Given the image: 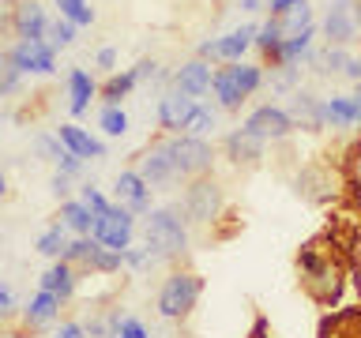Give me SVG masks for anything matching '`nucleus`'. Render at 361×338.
I'll return each instance as SVG.
<instances>
[{"mask_svg": "<svg viewBox=\"0 0 361 338\" xmlns=\"http://www.w3.org/2000/svg\"><path fill=\"white\" fill-rule=\"evenodd\" d=\"M98 128L106 135H124V132H128V113H124V106H102Z\"/></svg>", "mask_w": 361, "mask_h": 338, "instance_id": "473e14b6", "label": "nucleus"}, {"mask_svg": "<svg viewBox=\"0 0 361 338\" xmlns=\"http://www.w3.org/2000/svg\"><path fill=\"white\" fill-rule=\"evenodd\" d=\"M113 192H117V203H121V207H128L135 218H147V214L154 211V207H151V184L140 177V169H121Z\"/></svg>", "mask_w": 361, "mask_h": 338, "instance_id": "4468645a", "label": "nucleus"}, {"mask_svg": "<svg viewBox=\"0 0 361 338\" xmlns=\"http://www.w3.org/2000/svg\"><path fill=\"white\" fill-rule=\"evenodd\" d=\"M94 248H98V241H94V237H72L61 259H68L72 267H75V263H83V267H87V259H90V252H94Z\"/></svg>", "mask_w": 361, "mask_h": 338, "instance_id": "e433bc0d", "label": "nucleus"}, {"mask_svg": "<svg viewBox=\"0 0 361 338\" xmlns=\"http://www.w3.org/2000/svg\"><path fill=\"white\" fill-rule=\"evenodd\" d=\"M241 11L245 15H259V11H267V0H241Z\"/></svg>", "mask_w": 361, "mask_h": 338, "instance_id": "864d4df0", "label": "nucleus"}, {"mask_svg": "<svg viewBox=\"0 0 361 338\" xmlns=\"http://www.w3.org/2000/svg\"><path fill=\"white\" fill-rule=\"evenodd\" d=\"M83 327H87V338H117L109 315H94V320H87Z\"/></svg>", "mask_w": 361, "mask_h": 338, "instance_id": "a19ab883", "label": "nucleus"}, {"mask_svg": "<svg viewBox=\"0 0 361 338\" xmlns=\"http://www.w3.org/2000/svg\"><path fill=\"white\" fill-rule=\"evenodd\" d=\"M320 34H324V45H338V49H350L354 42H361L354 0H331L320 19Z\"/></svg>", "mask_w": 361, "mask_h": 338, "instance_id": "6e6552de", "label": "nucleus"}, {"mask_svg": "<svg viewBox=\"0 0 361 338\" xmlns=\"http://www.w3.org/2000/svg\"><path fill=\"white\" fill-rule=\"evenodd\" d=\"M256 45V23H241V27L226 30L222 38H214V64H237L245 61V53Z\"/></svg>", "mask_w": 361, "mask_h": 338, "instance_id": "a211bd4d", "label": "nucleus"}, {"mask_svg": "<svg viewBox=\"0 0 361 338\" xmlns=\"http://www.w3.org/2000/svg\"><path fill=\"white\" fill-rule=\"evenodd\" d=\"M79 199H83V203H87V207L94 211V214H102V211H106L109 203H113V199H106V196H102V192H98L94 184H83V188H79Z\"/></svg>", "mask_w": 361, "mask_h": 338, "instance_id": "37998d69", "label": "nucleus"}, {"mask_svg": "<svg viewBox=\"0 0 361 338\" xmlns=\"http://www.w3.org/2000/svg\"><path fill=\"white\" fill-rule=\"evenodd\" d=\"M203 293V278L192 275V270H169L162 289H158V315L162 320H185L192 315Z\"/></svg>", "mask_w": 361, "mask_h": 338, "instance_id": "20e7f679", "label": "nucleus"}, {"mask_svg": "<svg viewBox=\"0 0 361 338\" xmlns=\"http://www.w3.org/2000/svg\"><path fill=\"white\" fill-rule=\"evenodd\" d=\"M49 192L56 199H72V177H64V173H53V180H49Z\"/></svg>", "mask_w": 361, "mask_h": 338, "instance_id": "49530a36", "label": "nucleus"}, {"mask_svg": "<svg viewBox=\"0 0 361 338\" xmlns=\"http://www.w3.org/2000/svg\"><path fill=\"white\" fill-rule=\"evenodd\" d=\"M38 286H42L45 293H53V297L68 301V297L75 293V267L68 263V259H53V267L38 278Z\"/></svg>", "mask_w": 361, "mask_h": 338, "instance_id": "412c9836", "label": "nucleus"}, {"mask_svg": "<svg viewBox=\"0 0 361 338\" xmlns=\"http://www.w3.org/2000/svg\"><path fill=\"white\" fill-rule=\"evenodd\" d=\"M346 61H350V49H338V45H320V49H312V56L305 64H309L312 75H343L346 72Z\"/></svg>", "mask_w": 361, "mask_h": 338, "instance_id": "4be33fe9", "label": "nucleus"}, {"mask_svg": "<svg viewBox=\"0 0 361 338\" xmlns=\"http://www.w3.org/2000/svg\"><path fill=\"white\" fill-rule=\"evenodd\" d=\"M23 79H27L23 72H16V68H8V72H4V79H0V98H11V94H19V90H23Z\"/></svg>", "mask_w": 361, "mask_h": 338, "instance_id": "c03bdc74", "label": "nucleus"}, {"mask_svg": "<svg viewBox=\"0 0 361 338\" xmlns=\"http://www.w3.org/2000/svg\"><path fill=\"white\" fill-rule=\"evenodd\" d=\"M61 297H53V293H45V289H38L30 297V304H27V312H23V323L30 327V331H38V327H45V323H53L56 315H61Z\"/></svg>", "mask_w": 361, "mask_h": 338, "instance_id": "b1692460", "label": "nucleus"}, {"mask_svg": "<svg viewBox=\"0 0 361 338\" xmlns=\"http://www.w3.org/2000/svg\"><path fill=\"white\" fill-rule=\"evenodd\" d=\"M264 151H267V143L248 132L245 124L233 132H226V139H222V154L230 158L233 165H256L259 158H264Z\"/></svg>", "mask_w": 361, "mask_h": 338, "instance_id": "f3484780", "label": "nucleus"}, {"mask_svg": "<svg viewBox=\"0 0 361 338\" xmlns=\"http://www.w3.org/2000/svg\"><path fill=\"white\" fill-rule=\"evenodd\" d=\"M87 267L90 270H98V275H113V270H121L124 267V252H113V248H94L90 252V259H87Z\"/></svg>", "mask_w": 361, "mask_h": 338, "instance_id": "72a5a7b5", "label": "nucleus"}, {"mask_svg": "<svg viewBox=\"0 0 361 338\" xmlns=\"http://www.w3.org/2000/svg\"><path fill=\"white\" fill-rule=\"evenodd\" d=\"M211 83H214V64L192 56V61H185L180 68H173V83H169V87H177L180 94H188V98L200 101L203 94H211Z\"/></svg>", "mask_w": 361, "mask_h": 338, "instance_id": "2eb2a0df", "label": "nucleus"}, {"mask_svg": "<svg viewBox=\"0 0 361 338\" xmlns=\"http://www.w3.org/2000/svg\"><path fill=\"white\" fill-rule=\"evenodd\" d=\"M4 30H11V27H8V15H4V8H0V34H4Z\"/></svg>", "mask_w": 361, "mask_h": 338, "instance_id": "13d9d810", "label": "nucleus"}, {"mask_svg": "<svg viewBox=\"0 0 361 338\" xmlns=\"http://www.w3.org/2000/svg\"><path fill=\"white\" fill-rule=\"evenodd\" d=\"M94 94H98V83L90 79L87 68H72V72H68V113H72V117H83Z\"/></svg>", "mask_w": 361, "mask_h": 338, "instance_id": "aec40b11", "label": "nucleus"}, {"mask_svg": "<svg viewBox=\"0 0 361 338\" xmlns=\"http://www.w3.org/2000/svg\"><path fill=\"white\" fill-rule=\"evenodd\" d=\"M301 72L305 68H271V75H267V83L264 87H271V94H293V90L301 87Z\"/></svg>", "mask_w": 361, "mask_h": 338, "instance_id": "c85d7f7f", "label": "nucleus"}, {"mask_svg": "<svg viewBox=\"0 0 361 338\" xmlns=\"http://www.w3.org/2000/svg\"><path fill=\"white\" fill-rule=\"evenodd\" d=\"M56 173H64V177H79V173H83V158H75L72 151H64L61 158H56Z\"/></svg>", "mask_w": 361, "mask_h": 338, "instance_id": "a18cd8bd", "label": "nucleus"}, {"mask_svg": "<svg viewBox=\"0 0 361 338\" xmlns=\"http://www.w3.org/2000/svg\"><path fill=\"white\" fill-rule=\"evenodd\" d=\"M346 180H350V188H354V196L361 199V135H357V143L350 146V158H346Z\"/></svg>", "mask_w": 361, "mask_h": 338, "instance_id": "58836bf2", "label": "nucleus"}, {"mask_svg": "<svg viewBox=\"0 0 361 338\" xmlns=\"http://www.w3.org/2000/svg\"><path fill=\"white\" fill-rule=\"evenodd\" d=\"M53 338H87V327L83 323H61L53 331Z\"/></svg>", "mask_w": 361, "mask_h": 338, "instance_id": "3c124183", "label": "nucleus"}, {"mask_svg": "<svg viewBox=\"0 0 361 338\" xmlns=\"http://www.w3.org/2000/svg\"><path fill=\"white\" fill-rule=\"evenodd\" d=\"M56 8H61V19L75 23V27H90L94 23V8L87 0H56Z\"/></svg>", "mask_w": 361, "mask_h": 338, "instance_id": "f704fd0d", "label": "nucleus"}, {"mask_svg": "<svg viewBox=\"0 0 361 338\" xmlns=\"http://www.w3.org/2000/svg\"><path fill=\"white\" fill-rule=\"evenodd\" d=\"M94 241L102 248H113V252H128L132 237H135V214L121 203H109L102 214H94Z\"/></svg>", "mask_w": 361, "mask_h": 338, "instance_id": "0eeeda50", "label": "nucleus"}, {"mask_svg": "<svg viewBox=\"0 0 361 338\" xmlns=\"http://www.w3.org/2000/svg\"><path fill=\"white\" fill-rule=\"evenodd\" d=\"M109 320H113V331H117V338H151V331H147V323L140 320V315L109 312Z\"/></svg>", "mask_w": 361, "mask_h": 338, "instance_id": "2f4dec72", "label": "nucleus"}, {"mask_svg": "<svg viewBox=\"0 0 361 338\" xmlns=\"http://www.w3.org/2000/svg\"><path fill=\"white\" fill-rule=\"evenodd\" d=\"M4 4H19V0H0V8H4Z\"/></svg>", "mask_w": 361, "mask_h": 338, "instance_id": "052dcab7", "label": "nucleus"}, {"mask_svg": "<svg viewBox=\"0 0 361 338\" xmlns=\"http://www.w3.org/2000/svg\"><path fill=\"white\" fill-rule=\"evenodd\" d=\"M298 275H301L305 293H309L316 304H324V308H331V304L343 297V278H346L343 256L331 252V248H324L320 241H312V244L301 248Z\"/></svg>", "mask_w": 361, "mask_h": 338, "instance_id": "f257e3e1", "label": "nucleus"}, {"mask_svg": "<svg viewBox=\"0 0 361 338\" xmlns=\"http://www.w3.org/2000/svg\"><path fill=\"white\" fill-rule=\"evenodd\" d=\"M173 158H177V169L185 180H200L211 173L214 165V146L200 135H173Z\"/></svg>", "mask_w": 361, "mask_h": 338, "instance_id": "9d476101", "label": "nucleus"}, {"mask_svg": "<svg viewBox=\"0 0 361 338\" xmlns=\"http://www.w3.org/2000/svg\"><path fill=\"white\" fill-rule=\"evenodd\" d=\"M56 135H61V143H64V151H72L75 158H106V143L98 139V135H90L87 128H79L75 120H68L56 128Z\"/></svg>", "mask_w": 361, "mask_h": 338, "instance_id": "6ab92c4d", "label": "nucleus"}, {"mask_svg": "<svg viewBox=\"0 0 361 338\" xmlns=\"http://www.w3.org/2000/svg\"><path fill=\"white\" fill-rule=\"evenodd\" d=\"M75 30H79L75 23H68V19L56 15V19L49 23V30H45V42H49L53 49H68V45L75 42Z\"/></svg>", "mask_w": 361, "mask_h": 338, "instance_id": "c9c22d12", "label": "nucleus"}, {"mask_svg": "<svg viewBox=\"0 0 361 338\" xmlns=\"http://www.w3.org/2000/svg\"><path fill=\"white\" fill-rule=\"evenodd\" d=\"M264 83H267L264 64H252V61L219 64L214 68V83H211L214 106L222 113H241V106L256 94V90H264Z\"/></svg>", "mask_w": 361, "mask_h": 338, "instance_id": "7ed1b4c3", "label": "nucleus"}, {"mask_svg": "<svg viewBox=\"0 0 361 338\" xmlns=\"http://www.w3.org/2000/svg\"><path fill=\"white\" fill-rule=\"evenodd\" d=\"M245 128L259 135L264 143H286L293 132H298V124L293 117L286 113V106H275V101H264V106H256L252 113L245 117Z\"/></svg>", "mask_w": 361, "mask_h": 338, "instance_id": "1a4fd4ad", "label": "nucleus"}, {"mask_svg": "<svg viewBox=\"0 0 361 338\" xmlns=\"http://www.w3.org/2000/svg\"><path fill=\"white\" fill-rule=\"evenodd\" d=\"M196 106H200L196 98L180 94L177 87H166L162 94H158V109H154L158 128H162L166 135H185V128H188V120H192V113H196Z\"/></svg>", "mask_w": 361, "mask_h": 338, "instance_id": "9b49d317", "label": "nucleus"}, {"mask_svg": "<svg viewBox=\"0 0 361 338\" xmlns=\"http://www.w3.org/2000/svg\"><path fill=\"white\" fill-rule=\"evenodd\" d=\"M94 64L106 68V72L113 75V72H117V49H113V45H102V49L94 53Z\"/></svg>", "mask_w": 361, "mask_h": 338, "instance_id": "8fccbe9b", "label": "nucleus"}, {"mask_svg": "<svg viewBox=\"0 0 361 338\" xmlns=\"http://www.w3.org/2000/svg\"><path fill=\"white\" fill-rule=\"evenodd\" d=\"M64 248H68V230H64L61 222L49 225V230L38 237V252H42L45 259H61V256H64Z\"/></svg>", "mask_w": 361, "mask_h": 338, "instance_id": "c756f323", "label": "nucleus"}, {"mask_svg": "<svg viewBox=\"0 0 361 338\" xmlns=\"http://www.w3.org/2000/svg\"><path fill=\"white\" fill-rule=\"evenodd\" d=\"M11 308H16V301H11V289L0 286V315H8Z\"/></svg>", "mask_w": 361, "mask_h": 338, "instance_id": "5fc2aeb1", "label": "nucleus"}, {"mask_svg": "<svg viewBox=\"0 0 361 338\" xmlns=\"http://www.w3.org/2000/svg\"><path fill=\"white\" fill-rule=\"evenodd\" d=\"M143 244L154 263H173L188 252V222L177 203L169 207H154L143 218Z\"/></svg>", "mask_w": 361, "mask_h": 338, "instance_id": "f03ea898", "label": "nucleus"}, {"mask_svg": "<svg viewBox=\"0 0 361 338\" xmlns=\"http://www.w3.org/2000/svg\"><path fill=\"white\" fill-rule=\"evenodd\" d=\"M177 207H180V214H185L188 225H207V222H214L222 214L226 199H222V188L214 184V180L200 177V180H188L185 184Z\"/></svg>", "mask_w": 361, "mask_h": 338, "instance_id": "423d86ee", "label": "nucleus"}, {"mask_svg": "<svg viewBox=\"0 0 361 338\" xmlns=\"http://www.w3.org/2000/svg\"><path fill=\"white\" fill-rule=\"evenodd\" d=\"M282 42H286V34H282L279 19H271V15H267V19L256 27V45H252V49L264 56V61H271V56L279 53V45H282Z\"/></svg>", "mask_w": 361, "mask_h": 338, "instance_id": "bb28decb", "label": "nucleus"}, {"mask_svg": "<svg viewBox=\"0 0 361 338\" xmlns=\"http://www.w3.org/2000/svg\"><path fill=\"white\" fill-rule=\"evenodd\" d=\"M49 11L38 0H19L8 15V27L16 34V42H45V30H49Z\"/></svg>", "mask_w": 361, "mask_h": 338, "instance_id": "f8f14e48", "label": "nucleus"}, {"mask_svg": "<svg viewBox=\"0 0 361 338\" xmlns=\"http://www.w3.org/2000/svg\"><path fill=\"white\" fill-rule=\"evenodd\" d=\"M301 4H309V0H267V15H271V19H282L286 11L301 8Z\"/></svg>", "mask_w": 361, "mask_h": 338, "instance_id": "de8ad7c7", "label": "nucleus"}, {"mask_svg": "<svg viewBox=\"0 0 361 338\" xmlns=\"http://www.w3.org/2000/svg\"><path fill=\"white\" fill-rule=\"evenodd\" d=\"M350 98H354V106H357V117H361V83H357L354 90H350Z\"/></svg>", "mask_w": 361, "mask_h": 338, "instance_id": "4d7b16f0", "label": "nucleus"}, {"mask_svg": "<svg viewBox=\"0 0 361 338\" xmlns=\"http://www.w3.org/2000/svg\"><path fill=\"white\" fill-rule=\"evenodd\" d=\"M324 120L327 128H357L361 117H357V106L350 94H327L324 98Z\"/></svg>", "mask_w": 361, "mask_h": 338, "instance_id": "5701e85b", "label": "nucleus"}, {"mask_svg": "<svg viewBox=\"0 0 361 338\" xmlns=\"http://www.w3.org/2000/svg\"><path fill=\"white\" fill-rule=\"evenodd\" d=\"M132 72H135V79H140V83H147V79H162V72H158V61H151V56H143V61L132 68Z\"/></svg>", "mask_w": 361, "mask_h": 338, "instance_id": "09e8293b", "label": "nucleus"}, {"mask_svg": "<svg viewBox=\"0 0 361 338\" xmlns=\"http://www.w3.org/2000/svg\"><path fill=\"white\" fill-rule=\"evenodd\" d=\"M286 113L293 117V124H298V128H305V132L327 128V120H324V98L312 94L309 87H298V90H293L290 101H286Z\"/></svg>", "mask_w": 361, "mask_h": 338, "instance_id": "dca6fc26", "label": "nucleus"}, {"mask_svg": "<svg viewBox=\"0 0 361 338\" xmlns=\"http://www.w3.org/2000/svg\"><path fill=\"white\" fill-rule=\"evenodd\" d=\"M147 263H154L151 252H147V244H132L128 252H124V267H128V270H143Z\"/></svg>", "mask_w": 361, "mask_h": 338, "instance_id": "79ce46f5", "label": "nucleus"}, {"mask_svg": "<svg viewBox=\"0 0 361 338\" xmlns=\"http://www.w3.org/2000/svg\"><path fill=\"white\" fill-rule=\"evenodd\" d=\"M34 151H38L42 158H49V162L56 165V158L64 154V143H61V135H49V132H38L34 135Z\"/></svg>", "mask_w": 361, "mask_h": 338, "instance_id": "4c0bfd02", "label": "nucleus"}, {"mask_svg": "<svg viewBox=\"0 0 361 338\" xmlns=\"http://www.w3.org/2000/svg\"><path fill=\"white\" fill-rule=\"evenodd\" d=\"M346 259H350V270H354V278L361 286V225L350 233V241H346Z\"/></svg>", "mask_w": 361, "mask_h": 338, "instance_id": "ea45409f", "label": "nucleus"}, {"mask_svg": "<svg viewBox=\"0 0 361 338\" xmlns=\"http://www.w3.org/2000/svg\"><path fill=\"white\" fill-rule=\"evenodd\" d=\"M135 87H140V79H135L132 68H124V72H113L106 83L98 87V94H102V101H106V106H121V101L128 98Z\"/></svg>", "mask_w": 361, "mask_h": 338, "instance_id": "a878e982", "label": "nucleus"}, {"mask_svg": "<svg viewBox=\"0 0 361 338\" xmlns=\"http://www.w3.org/2000/svg\"><path fill=\"white\" fill-rule=\"evenodd\" d=\"M0 196H4V169H0Z\"/></svg>", "mask_w": 361, "mask_h": 338, "instance_id": "bf43d9fd", "label": "nucleus"}, {"mask_svg": "<svg viewBox=\"0 0 361 338\" xmlns=\"http://www.w3.org/2000/svg\"><path fill=\"white\" fill-rule=\"evenodd\" d=\"M140 177L151 184V192H169L177 188L180 180V169H177V158H173V135H162V139H154L147 151L140 154Z\"/></svg>", "mask_w": 361, "mask_h": 338, "instance_id": "39448f33", "label": "nucleus"}, {"mask_svg": "<svg viewBox=\"0 0 361 338\" xmlns=\"http://www.w3.org/2000/svg\"><path fill=\"white\" fill-rule=\"evenodd\" d=\"M61 225L75 237H90L94 233V211L83 199H64L61 203Z\"/></svg>", "mask_w": 361, "mask_h": 338, "instance_id": "393cba45", "label": "nucleus"}, {"mask_svg": "<svg viewBox=\"0 0 361 338\" xmlns=\"http://www.w3.org/2000/svg\"><path fill=\"white\" fill-rule=\"evenodd\" d=\"M219 128V106H211V101H200L196 113H192L185 135H200V139H207V135Z\"/></svg>", "mask_w": 361, "mask_h": 338, "instance_id": "cd10ccee", "label": "nucleus"}, {"mask_svg": "<svg viewBox=\"0 0 361 338\" xmlns=\"http://www.w3.org/2000/svg\"><path fill=\"white\" fill-rule=\"evenodd\" d=\"M8 68H11V53H8V45H0V79H4Z\"/></svg>", "mask_w": 361, "mask_h": 338, "instance_id": "6e6d98bb", "label": "nucleus"}, {"mask_svg": "<svg viewBox=\"0 0 361 338\" xmlns=\"http://www.w3.org/2000/svg\"><path fill=\"white\" fill-rule=\"evenodd\" d=\"M343 79H350V83H361V53H350V61H346V72H343Z\"/></svg>", "mask_w": 361, "mask_h": 338, "instance_id": "603ef678", "label": "nucleus"}, {"mask_svg": "<svg viewBox=\"0 0 361 338\" xmlns=\"http://www.w3.org/2000/svg\"><path fill=\"white\" fill-rule=\"evenodd\" d=\"M8 53H11V68L23 75H53L56 72V49L49 42H16Z\"/></svg>", "mask_w": 361, "mask_h": 338, "instance_id": "ddd939ff", "label": "nucleus"}, {"mask_svg": "<svg viewBox=\"0 0 361 338\" xmlns=\"http://www.w3.org/2000/svg\"><path fill=\"white\" fill-rule=\"evenodd\" d=\"M279 27H282V34H286V38H293V34H301V30H309V27H316L312 4H301V8H293V11H286V15L279 19Z\"/></svg>", "mask_w": 361, "mask_h": 338, "instance_id": "7c9ffc66", "label": "nucleus"}]
</instances>
